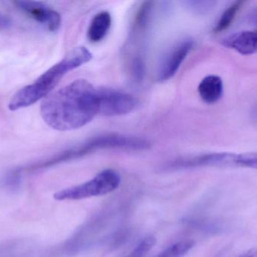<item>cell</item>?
Masks as SVG:
<instances>
[{"label":"cell","mask_w":257,"mask_h":257,"mask_svg":"<svg viewBox=\"0 0 257 257\" xmlns=\"http://www.w3.org/2000/svg\"><path fill=\"white\" fill-rule=\"evenodd\" d=\"M193 44L192 40H184L170 51L159 67L158 79L160 82L169 80L177 73L180 66L192 50Z\"/></svg>","instance_id":"cell-8"},{"label":"cell","mask_w":257,"mask_h":257,"mask_svg":"<svg viewBox=\"0 0 257 257\" xmlns=\"http://www.w3.org/2000/svg\"><path fill=\"white\" fill-rule=\"evenodd\" d=\"M195 244L193 240L184 239L171 245L156 257H185Z\"/></svg>","instance_id":"cell-13"},{"label":"cell","mask_w":257,"mask_h":257,"mask_svg":"<svg viewBox=\"0 0 257 257\" xmlns=\"http://www.w3.org/2000/svg\"><path fill=\"white\" fill-rule=\"evenodd\" d=\"M92 54L85 47L72 49L58 64L49 68L34 83L19 90L10 100L9 109L12 111L28 107L49 95L64 75L89 62Z\"/></svg>","instance_id":"cell-2"},{"label":"cell","mask_w":257,"mask_h":257,"mask_svg":"<svg viewBox=\"0 0 257 257\" xmlns=\"http://www.w3.org/2000/svg\"><path fill=\"white\" fill-rule=\"evenodd\" d=\"M120 183L119 174L115 170L106 169L85 183L59 191L54 195V198L58 201H70L102 196L118 189Z\"/></svg>","instance_id":"cell-3"},{"label":"cell","mask_w":257,"mask_h":257,"mask_svg":"<svg viewBox=\"0 0 257 257\" xmlns=\"http://www.w3.org/2000/svg\"><path fill=\"white\" fill-rule=\"evenodd\" d=\"M22 252L16 245H7L0 247V257H25Z\"/></svg>","instance_id":"cell-18"},{"label":"cell","mask_w":257,"mask_h":257,"mask_svg":"<svg viewBox=\"0 0 257 257\" xmlns=\"http://www.w3.org/2000/svg\"><path fill=\"white\" fill-rule=\"evenodd\" d=\"M152 9H153V2L147 1L141 6L135 21V31H142L147 28L151 16Z\"/></svg>","instance_id":"cell-14"},{"label":"cell","mask_w":257,"mask_h":257,"mask_svg":"<svg viewBox=\"0 0 257 257\" xmlns=\"http://www.w3.org/2000/svg\"><path fill=\"white\" fill-rule=\"evenodd\" d=\"M255 251L254 249H249L247 252H244L240 257H255Z\"/></svg>","instance_id":"cell-20"},{"label":"cell","mask_w":257,"mask_h":257,"mask_svg":"<svg viewBox=\"0 0 257 257\" xmlns=\"http://www.w3.org/2000/svg\"><path fill=\"white\" fill-rule=\"evenodd\" d=\"M257 156L255 153H218L195 156L176 160L170 165L174 168H192L198 167H243L256 168Z\"/></svg>","instance_id":"cell-4"},{"label":"cell","mask_w":257,"mask_h":257,"mask_svg":"<svg viewBox=\"0 0 257 257\" xmlns=\"http://www.w3.org/2000/svg\"><path fill=\"white\" fill-rule=\"evenodd\" d=\"M150 143L147 140L128 135L108 134L100 135L87 141L82 145L70 150L73 159L85 156L96 150H144L150 148Z\"/></svg>","instance_id":"cell-5"},{"label":"cell","mask_w":257,"mask_h":257,"mask_svg":"<svg viewBox=\"0 0 257 257\" xmlns=\"http://www.w3.org/2000/svg\"><path fill=\"white\" fill-rule=\"evenodd\" d=\"M98 114L118 116L133 112L138 107V99L132 94L109 88H97Z\"/></svg>","instance_id":"cell-6"},{"label":"cell","mask_w":257,"mask_h":257,"mask_svg":"<svg viewBox=\"0 0 257 257\" xmlns=\"http://www.w3.org/2000/svg\"><path fill=\"white\" fill-rule=\"evenodd\" d=\"M198 94L201 100L208 104L216 103L222 97L223 83L219 76H206L200 82L198 88Z\"/></svg>","instance_id":"cell-10"},{"label":"cell","mask_w":257,"mask_h":257,"mask_svg":"<svg viewBox=\"0 0 257 257\" xmlns=\"http://www.w3.org/2000/svg\"><path fill=\"white\" fill-rule=\"evenodd\" d=\"M9 25V21L7 18L4 17L3 15L0 14V28L7 27Z\"/></svg>","instance_id":"cell-19"},{"label":"cell","mask_w":257,"mask_h":257,"mask_svg":"<svg viewBox=\"0 0 257 257\" xmlns=\"http://www.w3.org/2000/svg\"><path fill=\"white\" fill-rule=\"evenodd\" d=\"M257 35L255 31H240L225 38L222 44L243 55L256 52Z\"/></svg>","instance_id":"cell-9"},{"label":"cell","mask_w":257,"mask_h":257,"mask_svg":"<svg viewBox=\"0 0 257 257\" xmlns=\"http://www.w3.org/2000/svg\"><path fill=\"white\" fill-rule=\"evenodd\" d=\"M243 1H236L229 6L226 10L222 13V16L219 19V22L216 24V26L213 29L215 34L223 32L225 30L228 29L231 26L232 22H234L236 16L239 10L241 8Z\"/></svg>","instance_id":"cell-12"},{"label":"cell","mask_w":257,"mask_h":257,"mask_svg":"<svg viewBox=\"0 0 257 257\" xmlns=\"http://www.w3.org/2000/svg\"><path fill=\"white\" fill-rule=\"evenodd\" d=\"M132 73L137 80H142L145 73V65L141 56H136L132 61Z\"/></svg>","instance_id":"cell-17"},{"label":"cell","mask_w":257,"mask_h":257,"mask_svg":"<svg viewBox=\"0 0 257 257\" xmlns=\"http://www.w3.org/2000/svg\"><path fill=\"white\" fill-rule=\"evenodd\" d=\"M112 17L108 12L97 13L91 21L88 30V38L91 43H99L103 40L110 29Z\"/></svg>","instance_id":"cell-11"},{"label":"cell","mask_w":257,"mask_h":257,"mask_svg":"<svg viewBox=\"0 0 257 257\" xmlns=\"http://www.w3.org/2000/svg\"><path fill=\"white\" fill-rule=\"evenodd\" d=\"M40 111L45 122L55 130L83 127L98 114L97 88L78 79L45 97Z\"/></svg>","instance_id":"cell-1"},{"label":"cell","mask_w":257,"mask_h":257,"mask_svg":"<svg viewBox=\"0 0 257 257\" xmlns=\"http://www.w3.org/2000/svg\"><path fill=\"white\" fill-rule=\"evenodd\" d=\"M156 244V238L153 236L144 237L140 243L124 257H147Z\"/></svg>","instance_id":"cell-15"},{"label":"cell","mask_w":257,"mask_h":257,"mask_svg":"<svg viewBox=\"0 0 257 257\" xmlns=\"http://www.w3.org/2000/svg\"><path fill=\"white\" fill-rule=\"evenodd\" d=\"M19 10L26 13L30 17L45 25L51 32L58 31L61 25V17L58 12L49 6L36 1H17L15 2Z\"/></svg>","instance_id":"cell-7"},{"label":"cell","mask_w":257,"mask_h":257,"mask_svg":"<svg viewBox=\"0 0 257 257\" xmlns=\"http://www.w3.org/2000/svg\"><path fill=\"white\" fill-rule=\"evenodd\" d=\"M185 4L189 10H192L196 14L204 15L210 13L215 6L214 1H186Z\"/></svg>","instance_id":"cell-16"}]
</instances>
